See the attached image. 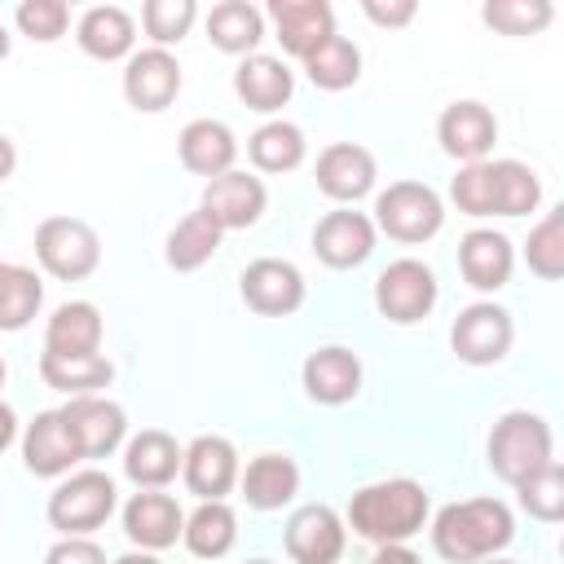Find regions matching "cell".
Here are the masks:
<instances>
[{
    "mask_svg": "<svg viewBox=\"0 0 564 564\" xmlns=\"http://www.w3.org/2000/svg\"><path fill=\"white\" fill-rule=\"evenodd\" d=\"M432 502H427V489L419 480H375V485H361L352 498H348V524L357 538L375 542V546H405V538H414L427 520Z\"/></svg>",
    "mask_w": 564,
    "mask_h": 564,
    "instance_id": "1",
    "label": "cell"
},
{
    "mask_svg": "<svg viewBox=\"0 0 564 564\" xmlns=\"http://www.w3.org/2000/svg\"><path fill=\"white\" fill-rule=\"evenodd\" d=\"M516 538V520L507 511V502L498 498H467V502H449L436 511L432 520V546L441 560L449 564H476L498 555L507 542Z\"/></svg>",
    "mask_w": 564,
    "mask_h": 564,
    "instance_id": "2",
    "label": "cell"
},
{
    "mask_svg": "<svg viewBox=\"0 0 564 564\" xmlns=\"http://www.w3.org/2000/svg\"><path fill=\"white\" fill-rule=\"evenodd\" d=\"M489 467L498 480L507 485H520L524 476H533L538 467L555 463L551 458V423L542 414H529V410H507L494 432H489Z\"/></svg>",
    "mask_w": 564,
    "mask_h": 564,
    "instance_id": "3",
    "label": "cell"
},
{
    "mask_svg": "<svg viewBox=\"0 0 564 564\" xmlns=\"http://www.w3.org/2000/svg\"><path fill=\"white\" fill-rule=\"evenodd\" d=\"M115 511V480L97 467H84V471H70L53 494H48V524L62 533V538H88L93 529H101Z\"/></svg>",
    "mask_w": 564,
    "mask_h": 564,
    "instance_id": "4",
    "label": "cell"
},
{
    "mask_svg": "<svg viewBox=\"0 0 564 564\" xmlns=\"http://www.w3.org/2000/svg\"><path fill=\"white\" fill-rule=\"evenodd\" d=\"M445 225L441 194L423 181H392L375 198V229H383L397 242H427Z\"/></svg>",
    "mask_w": 564,
    "mask_h": 564,
    "instance_id": "5",
    "label": "cell"
},
{
    "mask_svg": "<svg viewBox=\"0 0 564 564\" xmlns=\"http://www.w3.org/2000/svg\"><path fill=\"white\" fill-rule=\"evenodd\" d=\"M35 260L62 282H79L101 264V238L79 216H48L35 229Z\"/></svg>",
    "mask_w": 564,
    "mask_h": 564,
    "instance_id": "6",
    "label": "cell"
},
{
    "mask_svg": "<svg viewBox=\"0 0 564 564\" xmlns=\"http://www.w3.org/2000/svg\"><path fill=\"white\" fill-rule=\"evenodd\" d=\"M436 295H441L436 273H432L423 260H414V256L392 260V264L375 278V308H379L388 322H397V326L423 322V317L436 308Z\"/></svg>",
    "mask_w": 564,
    "mask_h": 564,
    "instance_id": "7",
    "label": "cell"
},
{
    "mask_svg": "<svg viewBox=\"0 0 564 564\" xmlns=\"http://www.w3.org/2000/svg\"><path fill=\"white\" fill-rule=\"evenodd\" d=\"M511 339H516V326H511V313L494 300H480V304H467L454 326H449V344L458 352V361L467 366H494L511 352Z\"/></svg>",
    "mask_w": 564,
    "mask_h": 564,
    "instance_id": "8",
    "label": "cell"
},
{
    "mask_svg": "<svg viewBox=\"0 0 564 564\" xmlns=\"http://www.w3.org/2000/svg\"><path fill=\"white\" fill-rule=\"evenodd\" d=\"M62 423L70 427L75 445L84 458H106L123 445L128 436V414L119 401L101 397V392H84V397H70L62 405Z\"/></svg>",
    "mask_w": 564,
    "mask_h": 564,
    "instance_id": "9",
    "label": "cell"
},
{
    "mask_svg": "<svg viewBox=\"0 0 564 564\" xmlns=\"http://www.w3.org/2000/svg\"><path fill=\"white\" fill-rule=\"evenodd\" d=\"M282 542H286V555L295 564H339L344 542H348V529H344V520H339L335 507L304 502V507L291 511Z\"/></svg>",
    "mask_w": 564,
    "mask_h": 564,
    "instance_id": "10",
    "label": "cell"
},
{
    "mask_svg": "<svg viewBox=\"0 0 564 564\" xmlns=\"http://www.w3.org/2000/svg\"><path fill=\"white\" fill-rule=\"evenodd\" d=\"M181 93V66L167 48H137L128 62H123V97L132 110L141 115H159L176 101Z\"/></svg>",
    "mask_w": 564,
    "mask_h": 564,
    "instance_id": "11",
    "label": "cell"
},
{
    "mask_svg": "<svg viewBox=\"0 0 564 564\" xmlns=\"http://www.w3.org/2000/svg\"><path fill=\"white\" fill-rule=\"evenodd\" d=\"M242 300L251 313L260 317H286L304 304V273L291 264V260H278V256H260L242 269Z\"/></svg>",
    "mask_w": 564,
    "mask_h": 564,
    "instance_id": "12",
    "label": "cell"
},
{
    "mask_svg": "<svg viewBox=\"0 0 564 564\" xmlns=\"http://www.w3.org/2000/svg\"><path fill=\"white\" fill-rule=\"evenodd\" d=\"M181 480L203 502H225V494L238 485V449L225 436H194L181 454Z\"/></svg>",
    "mask_w": 564,
    "mask_h": 564,
    "instance_id": "13",
    "label": "cell"
},
{
    "mask_svg": "<svg viewBox=\"0 0 564 564\" xmlns=\"http://www.w3.org/2000/svg\"><path fill=\"white\" fill-rule=\"evenodd\" d=\"M181 529H185V511L176 507L172 494L163 489H141L123 502V533L132 546L141 551H167L181 542Z\"/></svg>",
    "mask_w": 564,
    "mask_h": 564,
    "instance_id": "14",
    "label": "cell"
},
{
    "mask_svg": "<svg viewBox=\"0 0 564 564\" xmlns=\"http://www.w3.org/2000/svg\"><path fill=\"white\" fill-rule=\"evenodd\" d=\"M436 141L458 163H480L498 141V119L480 101H449L436 119Z\"/></svg>",
    "mask_w": 564,
    "mask_h": 564,
    "instance_id": "15",
    "label": "cell"
},
{
    "mask_svg": "<svg viewBox=\"0 0 564 564\" xmlns=\"http://www.w3.org/2000/svg\"><path fill=\"white\" fill-rule=\"evenodd\" d=\"M264 203H269L264 181L251 176V172L229 167L225 176H216V181L203 185V203H198V207H203L220 229H247V225H256V220L264 216Z\"/></svg>",
    "mask_w": 564,
    "mask_h": 564,
    "instance_id": "16",
    "label": "cell"
},
{
    "mask_svg": "<svg viewBox=\"0 0 564 564\" xmlns=\"http://www.w3.org/2000/svg\"><path fill=\"white\" fill-rule=\"evenodd\" d=\"M313 251L326 269H357L375 251V220L366 212H326L313 225Z\"/></svg>",
    "mask_w": 564,
    "mask_h": 564,
    "instance_id": "17",
    "label": "cell"
},
{
    "mask_svg": "<svg viewBox=\"0 0 564 564\" xmlns=\"http://www.w3.org/2000/svg\"><path fill=\"white\" fill-rule=\"evenodd\" d=\"M375 154L357 141H335L317 154V189L335 203H357L375 189Z\"/></svg>",
    "mask_w": 564,
    "mask_h": 564,
    "instance_id": "18",
    "label": "cell"
},
{
    "mask_svg": "<svg viewBox=\"0 0 564 564\" xmlns=\"http://www.w3.org/2000/svg\"><path fill=\"white\" fill-rule=\"evenodd\" d=\"M79 445L70 436V427L62 423V410H40L26 432H22V463L31 476H70V467L79 463Z\"/></svg>",
    "mask_w": 564,
    "mask_h": 564,
    "instance_id": "19",
    "label": "cell"
},
{
    "mask_svg": "<svg viewBox=\"0 0 564 564\" xmlns=\"http://www.w3.org/2000/svg\"><path fill=\"white\" fill-rule=\"evenodd\" d=\"M300 379H304L308 401H317V405H344V401H352L361 392V361H357V352H348L339 344H326V348H313L304 357Z\"/></svg>",
    "mask_w": 564,
    "mask_h": 564,
    "instance_id": "20",
    "label": "cell"
},
{
    "mask_svg": "<svg viewBox=\"0 0 564 564\" xmlns=\"http://www.w3.org/2000/svg\"><path fill=\"white\" fill-rule=\"evenodd\" d=\"M269 18L291 57H308L335 35V9L326 0H269Z\"/></svg>",
    "mask_w": 564,
    "mask_h": 564,
    "instance_id": "21",
    "label": "cell"
},
{
    "mask_svg": "<svg viewBox=\"0 0 564 564\" xmlns=\"http://www.w3.org/2000/svg\"><path fill=\"white\" fill-rule=\"evenodd\" d=\"M176 154H181V163H185L194 176L216 181V176H225V172L234 167L238 141H234L229 123H220V119H189V123L181 128V137H176Z\"/></svg>",
    "mask_w": 564,
    "mask_h": 564,
    "instance_id": "22",
    "label": "cell"
},
{
    "mask_svg": "<svg viewBox=\"0 0 564 564\" xmlns=\"http://www.w3.org/2000/svg\"><path fill=\"white\" fill-rule=\"evenodd\" d=\"M511 269H516V251H511L507 234H494V229L463 234V242H458V273L467 278V286L498 291V286L511 282Z\"/></svg>",
    "mask_w": 564,
    "mask_h": 564,
    "instance_id": "23",
    "label": "cell"
},
{
    "mask_svg": "<svg viewBox=\"0 0 564 564\" xmlns=\"http://www.w3.org/2000/svg\"><path fill=\"white\" fill-rule=\"evenodd\" d=\"M181 445L163 432V427H141L128 445H123V476L137 489H163L176 480L181 471Z\"/></svg>",
    "mask_w": 564,
    "mask_h": 564,
    "instance_id": "24",
    "label": "cell"
},
{
    "mask_svg": "<svg viewBox=\"0 0 564 564\" xmlns=\"http://www.w3.org/2000/svg\"><path fill=\"white\" fill-rule=\"evenodd\" d=\"M234 93H238V101H242L247 110L273 115V110H282V106L291 101L295 79H291V70H286L282 57L251 53V57H242L238 70H234Z\"/></svg>",
    "mask_w": 564,
    "mask_h": 564,
    "instance_id": "25",
    "label": "cell"
},
{
    "mask_svg": "<svg viewBox=\"0 0 564 564\" xmlns=\"http://www.w3.org/2000/svg\"><path fill=\"white\" fill-rule=\"evenodd\" d=\"M75 40L88 57L97 62H119V57H132V44H137V22L128 9L119 4H93L84 9L79 26H75Z\"/></svg>",
    "mask_w": 564,
    "mask_h": 564,
    "instance_id": "26",
    "label": "cell"
},
{
    "mask_svg": "<svg viewBox=\"0 0 564 564\" xmlns=\"http://www.w3.org/2000/svg\"><path fill=\"white\" fill-rule=\"evenodd\" d=\"M101 348V313L88 300H66L53 308L44 326V352L57 357H93Z\"/></svg>",
    "mask_w": 564,
    "mask_h": 564,
    "instance_id": "27",
    "label": "cell"
},
{
    "mask_svg": "<svg viewBox=\"0 0 564 564\" xmlns=\"http://www.w3.org/2000/svg\"><path fill=\"white\" fill-rule=\"evenodd\" d=\"M238 485H242L247 507H256V511H278V507H286V502L295 498V489H300V467H295V458H286V454H256V458L247 463V471H238Z\"/></svg>",
    "mask_w": 564,
    "mask_h": 564,
    "instance_id": "28",
    "label": "cell"
},
{
    "mask_svg": "<svg viewBox=\"0 0 564 564\" xmlns=\"http://www.w3.org/2000/svg\"><path fill=\"white\" fill-rule=\"evenodd\" d=\"M220 238H225V229L198 207V212H189V216H181V220L172 225V234H167V242H163V260H167L176 273H194V269H203V264L220 251Z\"/></svg>",
    "mask_w": 564,
    "mask_h": 564,
    "instance_id": "29",
    "label": "cell"
},
{
    "mask_svg": "<svg viewBox=\"0 0 564 564\" xmlns=\"http://www.w3.org/2000/svg\"><path fill=\"white\" fill-rule=\"evenodd\" d=\"M207 40L220 48V53H234V57H251L256 44L264 40V13L247 0H220L212 4L207 13Z\"/></svg>",
    "mask_w": 564,
    "mask_h": 564,
    "instance_id": "30",
    "label": "cell"
},
{
    "mask_svg": "<svg viewBox=\"0 0 564 564\" xmlns=\"http://www.w3.org/2000/svg\"><path fill=\"white\" fill-rule=\"evenodd\" d=\"M181 542L189 546V555L198 560H220L234 551L238 542V516L229 502H198L189 516H185V529H181Z\"/></svg>",
    "mask_w": 564,
    "mask_h": 564,
    "instance_id": "31",
    "label": "cell"
},
{
    "mask_svg": "<svg viewBox=\"0 0 564 564\" xmlns=\"http://www.w3.org/2000/svg\"><path fill=\"white\" fill-rule=\"evenodd\" d=\"M308 154V141L295 123L286 119H269L260 123L251 137H247V159L260 167V172H295Z\"/></svg>",
    "mask_w": 564,
    "mask_h": 564,
    "instance_id": "32",
    "label": "cell"
},
{
    "mask_svg": "<svg viewBox=\"0 0 564 564\" xmlns=\"http://www.w3.org/2000/svg\"><path fill=\"white\" fill-rule=\"evenodd\" d=\"M304 75L322 93H344V88H352L361 79V48L352 40H344V35H330L322 48H313L304 57Z\"/></svg>",
    "mask_w": 564,
    "mask_h": 564,
    "instance_id": "33",
    "label": "cell"
},
{
    "mask_svg": "<svg viewBox=\"0 0 564 564\" xmlns=\"http://www.w3.org/2000/svg\"><path fill=\"white\" fill-rule=\"evenodd\" d=\"M489 194H494V216H529L542 198V185H538L529 163L494 159L489 163Z\"/></svg>",
    "mask_w": 564,
    "mask_h": 564,
    "instance_id": "34",
    "label": "cell"
},
{
    "mask_svg": "<svg viewBox=\"0 0 564 564\" xmlns=\"http://www.w3.org/2000/svg\"><path fill=\"white\" fill-rule=\"evenodd\" d=\"M40 379L57 392H70V397H84V392H97L115 379V366L93 352V357H57V352H40Z\"/></svg>",
    "mask_w": 564,
    "mask_h": 564,
    "instance_id": "35",
    "label": "cell"
},
{
    "mask_svg": "<svg viewBox=\"0 0 564 564\" xmlns=\"http://www.w3.org/2000/svg\"><path fill=\"white\" fill-rule=\"evenodd\" d=\"M44 304V282L26 264L0 269V330H22Z\"/></svg>",
    "mask_w": 564,
    "mask_h": 564,
    "instance_id": "36",
    "label": "cell"
},
{
    "mask_svg": "<svg viewBox=\"0 0 564 564\" xmlns=\"http://www.w3.org/2000/svg\"><path fill=\"white\" fill-rule=\"evenodd\" d=\"M524 264H529V273H538L542 282L564 278V207L546 212V216L529 229Z\"/></svg>",
    "mask_w": 564,
    "mask_h": 564,
    "instance_id": "37",
    "label": "cell"
},
{
    "mask_svg": "<svg viewBox=\"0 0 564 564\" xmlns=\"http://www.w3.org/2000/svg\"><path fill=\"white\" fill-rule=\"evenodd\" d=\"M516 494H520V507H524L533 520L555 524V520L564 516V467H560V463L538 467L533 476H524V480L516 485Z\"/></svg>",
    "mask_w": 564,
    "mask_h": 564,
    "instance_id": "38",
    "label": "cell"
},
{
    "mask_svg": "<svg viewBox=\"0 0 564 564\" xmlns=\"http://www.w3.org/2000/svg\"><path fill=\"white\" fill-rule=\"evenodd\" d=\"M194 18H198V4L194 0H145L141 4V26L154 40V48L181 44L189 35Z\"/></svg>",
    "mask_w": 564,
    "mask_h": 564,
    "instance_id": "39",
    "label": "cell"
},
{
    "mask_svg": "<svg viewBox=\"0 0 564 564\" xmlns=\"http://www.w3.org/2000/svg\"><path fill=\"white\" fill-rule=\"evenodd\" d=\"M551 13L555 9L546 0H489L480 9V18L502 35H533V31H542L551 22Z\"/></svg>",
    "mask_w": 564,
    "mask_h": 564,
    "instance_id": "40",
    "label": "cell"
},
{
    "mask_svg": "<svg viewBox=\"0 0 564 564\" xmlns=\"http://www.w3.org/2000/svg\"><path fill=\"white\" fill-rule=\"evenodd\" d=\"M13 22H18L22 35H31V40H40V44H53V40L66 35L70 9H66V0H22V4L13 9Z\"/></svg>",
    "mask_w": 564,
    "mask_h": 564,
    "instance_id": "41",
    "label": "cell"
},
{
    "mask_svg": "<svg viewBox=\"0 0 564 564\" xmlns=\"http://www.w3.org/2000/svg\"><path fill=\"white\" fill-rule=\"evenodd\" d=\"M449 198L463 216H494V194H489V159L463 163L458 176L449 181Z\"/></svg>",
    "mask_w": 564,
    "mask_h": 564,
    "instance_id": "42",
    "label": "cell"
},
{
    "mask_svg": "<svg viewBox=\"0 0 564 564\" xmlns=\"http://www.w3.org/2000/svg\"><path fill=\"white\" fill-rule=\"evenodd\" d=\"M44 564H106V551L93 538H62L48 546Z\"/></svg>",
    "mask_w": 564,
    "mask_h": 564,
    "instance_id": "43",
    "label": "cell"
},
{
    "mask_svg": "<svg viewBox=\"0 0 564 564\" xmlns=\"http://www.w3.org/2000/svg\"><path fill=\"white\" fill-rule=\"evenodd\" d=\"M361 13L379 26H405V22H414L419 4L414 0H361Z\"/></svg>",
    "mask_w": 564,
    "mask_h": 564,
    "instance_id": "44",
    "label": "cell"
},
{
    "mask_svg": "<svg viewBox=\"0 0 564 564\" xmlns=\"http://www.w3.org/2000/svg\"><path fill=\"white\" fill-rule=\"evenodd\" d=\"M370 564H419V555L410 546H379L370 555Z\"/></svg>",
    "mask_w": 564,
    "mask_h": 564,
    "instance_id": "45",
    "label": "cell"
},
{
    "mask_svg": "<svg viewBox=\"0 0 564 564\" xmlns=\"http://www.w3.org/2000/svg\"><path fill=\"white\" fill-rule=\"evenodd\" d=\"M13 441H18V414H13V405L0 401V454H4Z\"/></svg>",
    "mask_w": 564,
    "mask_h": 564,
    "instance_id": "46",
    "label": "cell"
},
{
    "mask_svg": "<svg viewBox=\"0 0 564 564\" xmlns=\"http://www.w3.org/2000/svg\"><path fill=\"white\" fill-rule=\"evenodd\" d=\"M13 167H18V150H13V141L0 132V181H9Z\"/></svg>",
    "mask_w": 564,
    "mask_h": 564,
    "instance_id": "47",
    "label": "cell"
},
{
    "mask_svg": "<svg viewBox=\"0 0 564 564\" xmlns=\"http://www.w3.org/2000/svg\"><path fill=\"white\" fill-rule=\"evenodd\" d=\"M115 564H163L154 551H128V555H119Z\"/></svg>",
    "mask_w": 564,
    "mask_h": 564,
    "instance_id": "48",
    "label": "cell"
},
{
    "mask_svg": "<svg viewBox=\"0 0 564 564\" xmlns=\"http://www.w3.org/2000/svg\"><path fill=\"white\" fill-rule=\"evenodd\" d=\"M9 57V31H4V22H0V62Z\"/></svg>",
    "mask_w": 564,
    "mask_h": 564,
    "instance_id": "49",
    "label": "cell"
},
{
    "mask_svg": "<svg viewBox=\"0 0 564 564\" xmlns=\"http://www.w3.org/2000/svg\"><path fill=\"white\" fill-rule=\"evenodd\" d=\"M476 564H516V560H498V555H489V560H476Z\"/></svg>",
    "mask_w": 564,
    "mask_h": 564,
    "instance_id": "50",
    "label": "cell"
},
{
    "mask_svg": "<svg viewBox=\"0 0 564 564\" xmlns=\"http://www.w3.org/2000/svg\"><path fill=\"white\" fill-rule=\"evenodd\" d=\"M4 375H9V370H4V361H0V388H4Z\"/></svg>",
    "mask_w": 564,
    "mask_h": 564,
    "instance_id": "51",
    "label": "cell"
},
{
    "mask_svg": "<svg viewBox=\"0 0 564 564\" xmlns=\"http://www.w3.org/2000/svg\"><path fill=\"white\" fill-rule=\"evenodd\" d=\"M247 564H269V560H247Z\"/></svg>",
    "mask_w": 564,
    "mask_h": 564,
    "instance_id": "52",
    "label": "cell"
},
{
    "mask_svg": "<svg viewBox=\"0 0 564 564\" xmlns=\"http://www.w3.org/2000/svg\"><path fill=\"white\" fill-rule=\"evenodd\" d=\"M0 269H4V260H0Z\"/></svg>",
    "mask_w": 564,
    "mask_h": 564,
    "instance_id": "53",
    "label": "cell"
}]
</instances>
